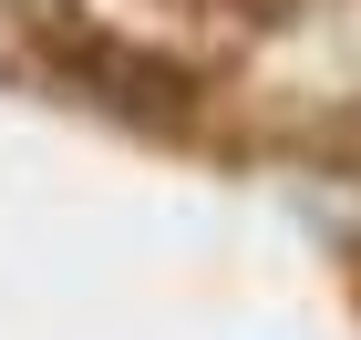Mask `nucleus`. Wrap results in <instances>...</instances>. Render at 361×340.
Returning <instances> with one entry per match:
<instances>
[{"label":"nucleus","mask_w":361,"mask_h":340,"mask_svg":"<svg viewBox=\"0 0 361 340\" xmlns=\"http://www.w3.org/2000/svg\"><path fill=\"white\" fill-rule=\"evenodd\" d=\"M52 52L73 62L114 113H145V124H176V113H186V73L155 62V52H135V42H104V31H83V21H52Z\"/></svg>","instance_id":"obj_1"}]
</instances>
